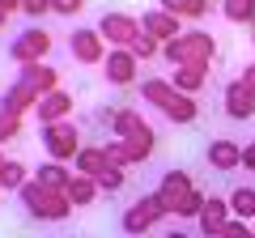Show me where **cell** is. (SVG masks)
Segmentation results:
<instances>
[{
    "label": "cell",
    "instance_id": "obj_28",
    "mask_svg": "<svg viewBox=\"0 0 255 238\" xmlns=\"http://www.w3.org/2000/svg\"><path fill=\"white\" fill-rule=\"evenodd\" d=\"M128 51L136 55V60H153V55H162V43H153V38H149L145 30H140V38H136L132 47H128Z\"/></svg>",
    "mask_w": 255,
    "mask_h": 238
},
{
    "label": "cell",
    "instance_id": "obj_17",
    "mask_svg": "<svg viewBox=\"0 0 255 238\" xmlns=\"http://www.w3.org/2000/svg\"><path fill=\"white\" fill-rule=\"evenodd\" d=\"M140 132H149V123H145L140 111L119 107L115 115H111V136H115V140H132V136H140Z\"/></svg>",
    "mask_w": 255,
    "mask_h": 238
},
{
    "label": "cell",
    "instance_id": "obj_4",
    "mask_svg": "<svg viewBox=\"0 0 255 238\" xmlns=\"http://www.w3.org/2000/svg\"><path fill=\"white\" fill-rule=\"evenodd\" d=\"M17 200H21V209H26L34 221H68V217H73L68 196H64V192H51V187H43L38 179H30V183L21 187Z\"/></svg>",
    "mask_w": 255,
    "mask_h": 238
},
{
    "label": "cell",
    "instance_id": "obj_22",
    "mask_svg": "<svg viewBox=\"0 0 255 238\" xmlns=\"http://www.w3.org/2000/svg\"><path fill=\"white\" fill-rule=\"evenodd\" d=\"M73 174H77V170H68V166H64V162H43V166H38V170H34V179H38V183H43V187H51V192H64Z\"/></svg>",
    "mask_w": 255,
    "mask_h": 238
},
{
    "label": "cell",
    "instance_id": "obj_13",
    "mask_svg": "<svg viewBox=\"0 0 255 238\" xmlns=\"http://www.w3.org/2000/svg\"><path fill=\"white\" fill-rule=\"evenodd\" d=\"M136 21H140V30H145L153 43H170V38L183 34V21L174 17V13H166V9H145Z\"/></svg>",
    "mask_w": 255,
    "mask_h": 238
},
{
    "label": "cell",
    "instance_id": "obj_8",
    "mask_svg": "<svg viewBox=\"0 0 255 238\" xmlns=\"http://www.w3.org/2000/svg\"><path fill=\"white\" fill-rule=\"evenodd\" d=\"M102 77H107V85H115V90L140 85V60L128 51V47H111L107 60H102Z\"/></svg>",
    "mask_w": 255,
    "mask_h": 238
},
{
    "label": "cell",
    "instance_id": "obj_36",
    "mask_svg": "<svg viewBox=\"0 0 255 238\" xmlns=\"http://www.w3.org/2000/svg\"><path fill=\"white\" fill-rule=\"evenodd\" d=\"M166 238H191V234H183V230H170V234H166Z\"/></svg>",
    "mask_w": 255,
    "mask_h": 238
},
{
    "label": "cell",
    "instance_id": "obj_34",
    "mask_svg": "<svg viewBox=\"0 0 255 238\" xmlns=\"http://www.w3.org/2000/svg\"><path fill=\"white\" fill-rule=\"evenodd\" d=\"M0 13H21V0H0Z\"/></svg>",
    "mask_w": 255,
    "mask_h": 238
},
{
    "label": "cell",
    "instance_id": "obj_11",
    "mask_svg": "<svg viewBox=\"0 0 255 238\" xmlns=\"http://www.w3.org/2000/svg\"><path fill=\"white\" fill-rule=\"evenodd\" d=\"M221 107H226L230 119L247 123V119H255V90L247 81H230L226 90H221Z\"/></svg>",
    "mask_w": 255,
    "mask_h": 238
},
{
    "label": "cell",
    "instance_id": "obj_27",
    "mask_svg": "<svg viewBox=\"0 0 255 238\" xmlns=\"http://www.w3.org/2000/svg\"><path fill=\"white\" fill-rule=\"evenodd\" d=\"M94 183H98V192H119V187L128 183V174H124V166H107Z\"/></svg>",
    "mask_w": 255,
    "mask_h": 238
},
{
    "label": "cell",
    "instance_id": "obj_30",
    "mask_svg": "<svg viewBox=\"0 0 255 238\" xmlns=\"http://www.w3.org/2000/svg\"><path fill=\"white\" fill-rule=\"evenodd\" d=\"M13 136H21V115H0V145Z\"/></svg>",
    "mask_w": 255,
    "mask_h": 238
},
{
    "label": "cell",
    "instance_id": "obj_35",
    "mask_svg": "<svg viewBox=\"0 0 255 238\" xmlns=\"http://www.w3.org/2000/svg\"><path fill=\"white\" fill-rule=\"evenodd\" d=\"M238 81H247V85H251V90H255V64H247V68H243V77H238Z\"/></svg>",
    "mask_w": 255,
    "mask_h": 238
},
{
    "label": "cell",
    "instance_id": "obj_14",
    "mask_svg": "<svg viewBox=\"0 0 255 238\" xmlns=\"http://www.w3.org/2000/svg\"><path fill=\"white\" fill-rule=\"evenodd\" d=\"M234 217L230 213V200H221V196H209L200 209V217H196V226H200V238H217L221 230H226V221Z\"/></svg>",
    "mask_w": 255,
    "mask_h": 238
},
{
    "label": "cell",
    "instance_id": "obj_2",
    "mask_svg": "<svg viewBox=\"0 0 255 238\" xmlns=\"http://www.w3.org/2000/svg\"><path fill=\"white\" fill-rule=\"evenodd\" d=\"M136 90H140V98H145L153 111H162L170 123H183V128H187V123H196V119H200V107H196V98L179 94L170 81H162V77H145Z\"/></svg>",
    "mask_w": 255,
    "mask_h": 238
},
{
    "label": "cell",
    "instance_id": "obj_5",
    "mask_svg": "<svg viewBox=\"0 0 255 238\" xmlns=\"http://www.w3.org/2000/svg\"><path fill=\"white\" fill-rule=\"evenodd\" d=\"M162 217H170V213H166V204H162V196H157V192H145L140 200H132V204L124 209V217H119V230H124L128 238H145Z\"/></svg>",
    "mask_w": 255,
    "mask_h": 238
},
{
    "label": "cell",
    "instance_id": "obj_19",
    "mask_svg": "<svg viewBox=\"0 0 255 238\" xmlns=\"http://www.w3.org/2000/svg\"><path fill=\"white\" fill-rule=\"evenodd\" d=\"M157 9L174 13L179 21H200L213 13V0H157Z\"/></svg>",
    "mask_w": 255,
    "mask_h": 238
},
{
    "label": "cell",
    "instance_id": "obj_20",
    "mask_svg": "<svg viewBox=\"0 0 255 238\" xmlns=\"http://www.w3.org/2000/svg\"><path fill=\"white\" fill-rule=\"evenodd\" d=\"M64 196H68V204H73V209H90L94 196H98V183H94L90 174H73V179H68V187H64Z\"/></svg>",
    "mask_w": 255,
    "mask_h": 238
},
{
    "label": "cell",
    "instance_id": "obj_40",
    "mask_svg": "<svg viewBox=\"0 0 255 238\" xmlns=\"http://www.w3.org/2000/svg\"><path fill=\"white\" fill-rule=\"evenodd\" d=\"M251 230H255V226H251ZM251 238H255V234H251Z\"/></svg>",
    "mask_w": 255,
    "mask_h": 238
},
{
    "label": "cell",
    "instance_id": "obj_24",
    "mask_svg": "<svg viewBox=\"0 0 255 238\" xmlns=\"http://www.w3.org/2000/svg\"><path fill=\"white\" fill-rule=\"evenodd\" d=\"M221 17L234 26H255V0H221Z\"/></svg>",
    "mask_w": 255,
    "mask_h": 238
},
{
    "label": "cell",
    "instance_id": "obj_31",
    "mask_svg": "<svg viewBox=\"0 0 255 238\" xmlns=\"http://www.w3.org/2000/svg\"><path fill=\"white\" fill-rule=\"evenodd\" d=\"M81 9H85V0H51V13H60V17H77Z\"/></svg>",
    "mask_w": 255,
    "mask_h": 238
},
{
    "label": "cell",
    "instance_id": "obj_16",
    "mask_svg": "<svg viewBox=\"0 0 255 238\" xmlns=\"http://www.w3.org/2000/svg\"><path fill=\"white\" fill-rule=\"evenodd\" d=\"M73 94H64V90H51L47 98H38V107H34V115H38V128H47V123H60V119H68L73 115Z\"/></svg>",
    "mask_w": 255,
    "mask_h": 238
},
{
    "label": "cell",
    "instance_id": "obj_7",
    "mask_svg": "<svg viewBox=\"0 0 255 238\" xmlns=\"http://www.w3.org/2000/svg\"><path fill=\"white\" fill-rule=\"evenodd\" d=\"M47 51H51V34H47L43 26H26L21 34L9 38V60H13L17 68H21V64H43Z\"/></svg>",
    "mask_w": 255,
    "mask_h": 238
},
{
    "label": "cell",
    "instance_id": "obj_29",
    "mask_svg": "<svg viewBox=\"0 0 255 238\" xmlns=\"http://www.w3.org/2000/svg\"><path fill=\"white\" fill-rule=\"evenodd\" d=\"M255 230H251V221H238V217H230L226 221V230H221L217 238H251Z\"/></svg>",
    "mask_w": 255,
    "mask_h": 238
},
{
    "label": "cell",
    "instance_id": "obj_37",
    "mask_svg": "<svg viewBox=\"0 0 255 238\" xmlns=\"http://www.w3.org/2000/svg\"><path fill=\"white\" fill-rule=\"evenodd\" d=\"M4 26H9V13H0V30H4Z\"/></svg>",
    "mask_w": 255,
    "mask_h": 238
},
{
    "label": "cell",
    "instance_id": "obj_18",
    "mask_svg": "<svg viewBox=\"0 0 255 238\" xmlns=\"http://www.w3.org/2000/svg\"><path fill=\"white\" fill-rule=\"evenodd\" d=\"M170 85H174L179 94H187V98H196V94L209 85V64H183V68H174Z\"/></svg>",
    "mask_w": 255,
    "mask_h": 238
},
{
    "label": "cell",
    "instance_id": "obj_6",
    "mask_svg": "<svg viewBox=\"0 0 255 238\" xmlns=\"http://www.w3.org/2000/svg\"><path fill=\"white\" fill-rule=\"evenodd\" d=\"M38 140H43V149H47L51 162H73V157L81 153V132H77V123H68V119L38 128Z\"/></svg>",
    "mask_w": 255,
    "mask_h": 238
},
{
    "label": "cell",
    "instance_id": "obj_39",
    "mask_svg": "<svg viewBox=\"0 0 255 238\" xmlns=\"http://www.w3.org/2000/svg\"><path fill=\"white\" fill-rule=\"evenodd\" d=\"M251 43H255V26H251Z\"/></svg>",
    "mask_w": 255,
    "mask_h": 238
},
{
    "label": "cell",
    "instance_id": "obj_12",
    "mask_svg": "<svg viewBox=\"0 0 255 238\" xmlns=\"http://www.w3.org/2000/svg\"><path fill=\"white\" fill-rule=\"evenodd\" d=\"M204 162H209L213 170H221V174L243 170V145H238V140H230V136H213L209 149H204Z\"/></svg>",
    "mask_w": 255,
    "mask_h": 238
},
{
    "label": "cell",
    "instance_id": "obj_1",
    "mask_svg": "<svg viewBox=\"0 0 255 238\" xmlns=\"http://www.w3.org/2000/svg\"><path fill=\"white\" fill-rule=\"evenodd\" d=\"M51 90H60V68L43 64H21L13 73L9 90L0 94V115H26V111L38 107V98H47Z\"/></svg>",
    "mask_w": 255,
    "mask_h": 238
},
{
    "label": "cell",
    "instance_id": "obj_3",
    "mask_svg": "<svg viewBox=\"0 0 255 238\" xmlns=\"http://www.w3.org/2000/svg\"><path fill=\"white\" fill-rule=\"evenodd\" d=\"M162 55L166 64L183 68V64H209L217 60V38L209 34V30H183L179 38H170V43H162Z\"/></svg>",
    "mask_w": 255,
    "mask_h": 238
},
{
    "label": "cell",
    "instance_id": "obj_38",
    "mask_svg": "<svg viewBox=\"0 0 255 238\" xmlns=\"http://www.w3.org/2000/svg\"><path fill=\"white\" fill-rule=\"evenodd\" d=\"M4 162H9V157H4V153H0V166H4Z\"/></svg>",
    "mask_w": 255,
    "mask_h": 238
},
{
    "label": "cell",
    "instance_id": "obj_10",
    "mask_svg": "<svg viewBox=\"0 0 255 238\" xmlns=\"http://www.w3.org/2000/svg\"><path fill=\"white\" fill-rule=\"evenodd\" d=\"M68 55L77 64H102L107 60V38L98 34V26H77L68 34Z\"/></svg>",
    "mask_w": 255,
    "mask_h": 238
},
{
    "label": "cell",
    "instance_id": "obj_15",
    "mask_svg": "<svg viewBox=\"0 0 255 238\" xmlns=\"http://www.w3.org/2000/svg\"><path fill=\"white\" fill-rule=\"evenodd\" d=\"M191 187H196V183H191V174H187V170H166V174H162L157 196H162V204H166V213H170V217H174V209L183 204V196H187Z\"/></svg>",
    "mask_w": 255,
    "mask_h": 238
},
{
    "label": "cell",
    "instance_id": "obj_9",
    "mask_svg": "<svg viewBox=\"0 0 255 238\" xmlns=\"http://www.w3.org/2000/svg\"><path fill=\"white\" fill-rule=\"evenodd\" d=\"M98 34L107 38V47H132L140 38V21L132 13H119V9H107L98 17Z\"/></svg>",
    "mask_w": 255,
    "mask_h": 238
},
{
    "label": "cell",
    "instance_id": "obj_41",
    "mask_svg": "<svg viewBox=\"0 0 255 238\" xmlns=\"http://www.w3.org/2000/svg\"><path fill=\"white\" fill-rule=\"evenodd\" d=\"M251 226H255V221H251Z\"/></svg>",
    "mask_w": 255,
    "mask_h": 238
},
{
    "label": "cell",
    "instance_id": "obj_26",
    "mask_svg": "<svg viewBox=\"0 0 255 238\" xmlns=\"http://www.w3.org/2000/svg\"><path fill=\"white\" fill-rule=\"evenodd\" d=\"M204 200H209V196H204L200 187H191V192L183 196V204H179V209H174V217H179V221H187V217H200V209H204Z\"/></svg>",
    "mask_w": 255,
    "mask_h": 238
},
{
    "label": "cell",
    "instance_id": "obj_32",
    "mask_svg": "<svg viewBox=\"0 0 255 238\" xmlns=\"http://www.w3.org/2000/svg\"><path fill=\"white\" fill-rule=\"evenodd\" d=\"M21 13L26 17H43V13H51V0H21Z\"/></svg>",
    "mask_w": 255,
    "mask_h": 238
},
{
    "label": "cell",
    "instance_id": "obj_33",
    "mask_svg": "<svg viewBox=\"0 0 255 238\" xmlns=\"http://www.w3.org/2000/svg\"><path fill=\"white\" fill-rule=\"evenodd\" d=\"M243 170L255 174V140H247V145H243Z\"/></svg>",
    "mask_w": 255,
    "mask_h": 238
},
{
    "label": "cell",
    "instance_id": "obj_21",
    "mask_svg": "<svg viewBox=\"0 0 255 238\" xmlns=\"http://www.w3.org/2000/svg\"><path fill=\"white\" fill-rule=\"evenodd\" d=\"M73 162H77V174H90V179H98V174L111 166V162H107V149H102V145H81V153H77Z\"/></svg>",
    "mask_w": 255,
    "mask_h": 238
},
{
    "label": "cell",
    "instance_id": "obj_23",
    "mask_svg": "<svg viewBox=\"0 0 255 238\" xmlns=\"http://www.w3.org/2000/svg\"><path fill=\"white\" fill-rule=\"evenodd\" d=\"M226 200H230V213L238 221H255V187H234Z\"/></svg>",
    "mask_w": 255,
    "mask_h": 238
},
{
    "label": "cell",
    "instance_id": "obj_25",
    "mask_svg": "<svg viewBox=\"0 0 255 238\" xmlns=\"http://www.w3.org/2000/svg\"><path fill=\"white\" fill-rule=\"evenodd\" d=\"M30 183V170L21 162H4L0 166V192H21Z\"/></svg>",
    "mask_w": 255,
    "mask_h": 238
}]
</instances>
